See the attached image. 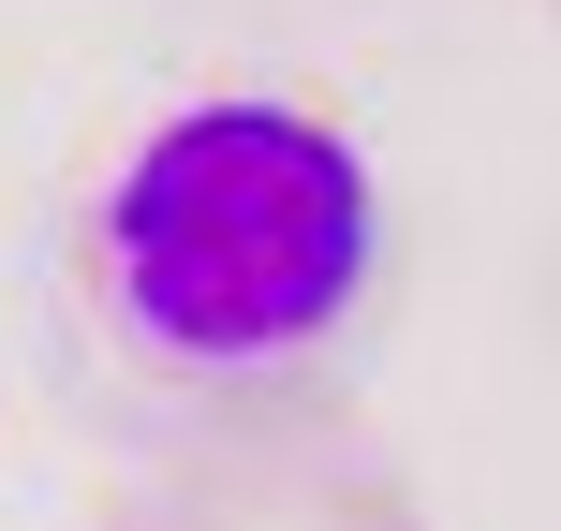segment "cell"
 Masks as SVG:
<instances>
[{"mask_svg": "<svg viewBox=\"0 0 561 531\" xmlns=\"http://www.w3.org/2000/svg\"><path fill=\"white\" fill-rule=\"evenodd\" d=\"M104 310L134 355L163 369H280L369 296L385 266V177L340 118L280 104V89H207V104L148 118L134 163L104 177L89 222Z\"/></svg>", "mask_w": 561, "mask_h": 531, "instance_id": "1", "label": "cell"}]
</instances>
